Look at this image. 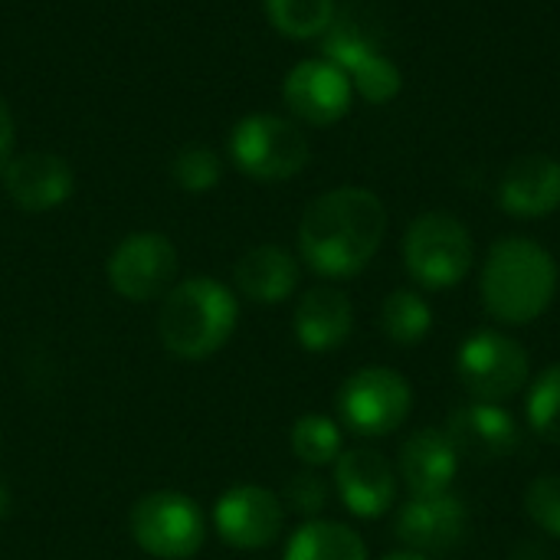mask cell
Listing matches in <instances>:
<instances>
[{"mask_svg": "<svg viewBox=\"0 0 560 560\" xmlns=\"http://www.w3.org/2000/svg\"><path fill=\"white\" fill-rule=\"evenodd\" d=\"M269 23L292 39L325 36L335 23V0H266Z\"/></svg>", "mask_w": 560, "mask_h": 560, "instance_id": "7402d4cb", "label": "cell"}, {"mask_svg": "<svg viewBox=\"0 0 560 560\" xmlns=\"http://www.w3.org/2000/svg\"><path fill=\"white\" fill-rule=\"evenodd\" d=\"M525 413H528V427L548 440V443H558L560 446V364L545 368L532 390H528V404H525Z\"/></svg>", "mask_w": 560, "mask_h": 560, "instance_id": "cb8c5ba5", "label": "cell"}, {"mask_svg": "<svg viewBox=\"0 0 560 560\" xmlns=\"http://www.w3.org/2000/svg\"><path fill=\"white\" fill-rule=\"evenodd\" d=\"M7 512V492H3V486H0V515Z\"/></svg>", "mask_w": 560, "mask_h": 560, "instance_id": "4dcf8cb0", "label": "cell"}, {"mask_svg": "<svg viewBox=\"0 0 560 560\" xmlns=\"http://www.w3.org/2000/svg\"><path fill=\"white\" fill-rule=\"evenodd\" d=\"M240 305L217 279H184L158 312V335L174 358L203 361L217 354L236 331Z\"/></svg>", "mask_w": 560, "mask_h": 560, "instance_id": "3957f363", "label": "cell"}, {"mask_svg": "<svg viewBox=\"0 0 560 560\" xmlns=\"http://www.w3.org/2000/svg\"><path fill=\"white\" fill-rule=\"evenodd\" d=\"M459 472V453L446 430H417L400 446V476L413 495L450 492Z\"/></svg>", "mask_w": 560, "mask_h": 560, "instance_id": "ac0fdd59", "label": "cell"}, {"mask_svg": "<svg viewBox=\"0 0 560 560\" xmlns=\"http://www.w3.org/2000/svg\"><path fill=\"white\" fill-rule=\"evenodd\" d=\"M394 532L407 551L417 555H446L466 541L469 532V512L466 502L453 492L440 495H413L394 522Z\"/></svg>", "mask_w": 560, "mask_h": 560, "instance_id": "7c38bea8", "label": "cell"}, {"mask_svg": "<svg viewBox=\"0 0 560 560\" xmlns=\"http://www.w3.org/2000/svg\"><path fill=\"white\" fill-rule=\"evenodd\" d=\"M479 292L495 322L528 325L541 318L558 295V262L541 243L528 236H505L486 256Z\"/></svg>", "mask_w": 560, "mask_h": 560, "instance_id": "7a4b0ae2", "label": "cell"}, {"mask_svg": "<svg viewBox=\"0 0 560 560\" xmlns=\"http://www.w3.org/2000/svg\"><path fill=\"white\" fill-rule=\"evenodd\" d=\"M10 158H13V115L0 98V171L10 164Z\"/></svg>", "mask_w": 560, "mask_h": 560, "instance_id": "f1b7e54d", "label": "cell"}, {"mask_svg": "<svg viewBox=\"0 0 560 560\" xmlns=\"http://www.w3.org/2000/svg\"><path fill=\"white\" fill-rule=\"evenodd\" d=\"M335 486L345 509L358 518H381L397 499V476L374 450H348L335 459Z\"/></svg>", "mask_w": 560, "mask_h": 560, "instance_id": "9a60e30c", "label": "cell"}, {"mask_svg": "<svg viewBox=\"0 0 560 560\" xmlns=\"http://www.w3.org/2000/svg\"><path fill=\"white\" fill-rule=\"evenodd\" d=\"M381 328L394 345H420L433 328V308L413 289H394L381 305Z\"/></svg>", "mask_w": 560, "mask_h": 560, "instance_id": "44dd1931", "label": "cell"}, {"mask_svg": "<svg viewBox=\"0 0 560 560\" xmlns=\"http://www.w3.org/2000/svg\"><path fill=\"white\" fill-rule=\"evenodd\" d=\"M348 79H351L354 92H358L361 98L374 102V105H384V102L397 98L400 89H404L400 69H397L384 52H377V49L368 52V56H361V59L348 69Z\"/></svg>", "mask_w": 560, "mask_h": 560, "instance_id": "d4e9b609", "label": "cell"}, {"mask_svg": "<svg viewBox=\"0 0 560 560\" xmlns=\"http://www.w3.org/2000/svg\"><path fill=\"white\" fill-rule=\"evenodd\" d=\"M446 436L453 440L459 459L466 456L472 463H499L512 456L522 443L515 417L499 404H479V400L450 413Z\"/></svg>", "mask_w": 560, "mask_h": 560, "instance_id": "4fadbf2b", "label": "cell"}, {"mask_svg": "<svg viewBox=\"0 0 560 560\" xmlns=\"http://www.w3.org/2000/svg\"><path fill=\"white\" fill-rule=\"evenodd\" d=\"M177 276V249L161 233L125 236L108 259V282L128 302H151L171 292Z\"/></svg>", "mask_w": 560, "mask_h": 560, "instance_id": "9c48e42d", "label": "cell"}, {"mask_svg": "<svg viewBox=\"0 0 560 560\" xmlns=\"http://www.w3.org/2000/svg\"><path fill=\"white\" fill-rule=\"evenodd\" d=\"M292 453L318 469V466H328L341 456V430L331 417H322V413H305L295 420L292 427Z\"/></svg>", "mask_w": 560, "mask_h": 560, "instance_id": "603a6c76", "label": "cell"}, {"mask_svg": "<svg viewBox=\"0 0 560 560\" xmlns=\"http://www.w3.org/2000/svg\"><path fill=\"white\" fill-rule=\"evenodd\" d=\"M171 177L177 187L190 190V194H203L210 187L220 184L223 177V167H220V158L203 148V144H187L184 151H177V158L171 161Z\"/></svg>", "mask_w": 560, "mask_h": 560, "instance_id": "484cf974", "label": "cell"}, {"mask_svg": "<svg viewBox=\"0 0 560 560\" xmlns=\"http://www.w3.org/2000/svg\"><path fill=\"white\" fill-rule=\"evenodd\" d=\"M413 410V387L394 368H361L338 390V413L361 436H390Z\"/></svg>", "mask_w": 560, "mask_h": 560, "instance_id": "ba28073f", "label": "cell"}, {"mask_svg": "<svg viewBox=\"0 0 560 560\" xmlns=\"http://www.w3.org/2000/svg\"><path fill=\"white\" fill-rule=\"evenodd\" d=\"M233 279H236V289L259 302V305H279L285 302L295 285H299V262L292 253H285L282 246H256L249 249L236 269H233Z\"/></svg>", "mask_w": 560, "mask_h": 560, "instance_id": "d6986e66", "label": "cell"}, {"mask_svg": "<svg viewBox=\"0 0 560 560\" xmlns=\"http://www.w3.org/2000/svg\"><path fill=\"white\" fill-rule=\"evenodd\" d=\"M472 233L453 213H420L404 236V266L423 289H453L472 269Z\"/></svg>", "mask_w": 560, "mask_h": 560, "instance_id": "277c9868", "label": "cell"}, {"mask_svg": "<svg viewBox=\"0 0 560 560\" xmlns=\"http://www.w3.org/2000/svg\"><path fill=\"white\" fill-rule=\"evenodd\" d=\"M456 374L466 394L479 404H502L515 397L528 377L532 361L522 341L502 331H476L456 354Z\"/></svg>", "mask_w": 560, "mask_h": 560, "instance_id": "52a82bcc", "label": "cell"}, {"mask_svg": "<svg viewBox=\"0 0 560 560\" xmlns=\"http://www.w3.org/2000/svg\"><path fill=\"white\" fill-rule=\"evenodd\" d=\"M285 560H368V545L341 522L312 518L289 538Z\"/></svg>", "mask_w": 560, "mask_h": 560, "instance_id": "ffe728a7", "label": "cell"}, {"mask_svg": "<svg viewBox=\"0 0 560 560\" xmlns=\"http://www.w3.org/2000/svg\"><path fill=\"white\" fill-rule=\"evenodd\" d=\"M236 167L253 180H289L308 164V138L302 128L279 115H249L230 135Z\"/></svg>", "mask_w": 560, "mask_h": 560, "instance_id": "8992f818", "label": "cell"}, {"mask_svg": "<svg viewBox=\"0 0 560 560\" xmlns=\"http://www.w3.org/2000/svg\"><path fill=\"white\" fill-rule=\"evenodd\" d=\"M3 187H7V197L20 210L43 213L72 197L75 177H72V167L59 154L26 151V154L10 158V164L3 167Z\"/></svg>", "mask_w": 560, "mask_h": 560, "instance_id": "5bb4252c", "label": "cell"}, {"mask_svg": "<svg viewBox=\"0 0 560 560\" xmlns=\"http://www.w3.org/2000/svg\"><path fill=\"white\" fill-rule=\"evenodd\" d=\"M354 331V308L341 289H308L295 308V338L305 351L328 354L341 348Z\"/></svg>", "mask_w": 560, "mask_h": 560, "instance_id": "e0dca14e", "label": "cell"}, {"mask_svg": "<svg viewBox=\"0 0 560 560\" xmlns=\"http://www.w3.org/2000/svg\"><path fill=\"white\" fill-rule=\"evenodd\" d=\"M499 203L522 220L551 217L560 207V161L551 154H522L499 180Z\"/></svg>", "mask_w": 560, "mask_h": 560, "instance_id": "2e32d148", "label": "cell"}, {"mask_svg": "<svg viewBox=\"0 0 560 560\" xmlns=\"http://www.w3.org/2000/svg\"><path fill=\"white\" fill-rule=\"evenodd\" d=\"M285 525V505L276 492L262 486H233L220 495L213 509L217 535L240 551L269 548Z\"/></svg>", "mask_w": 560, "mask_h": 560, "instance_id": "30bf717a", "label": "cell"}, {"mask_svg": "<svg viewBox=\"0 0 560 560\" xmlns=\"http://www.w3.org/2000/svg\"><path fill=\"white\" fill-rule=\"evenodd\" d=\"M387 236V210L364 187H338L308 203L299 223V249L325 279H351L371 266Z\"/></svg>", "mask_w": 560, "mask_h": 560, "instance_id": "6da1fadb", "label": "cell"}, {"mask_svg": "<svg viewBox=\"0 0 560 560\" xmlns=\"http://www.w3.org/2000/svg\"><path fill=\"white\" fill-rule=\"evenodd\" d=\"M282 95H285L289 112L299 121L328 128L348 115L354 85H351L348 72L341 66H335L331 59H305L285 75Z\"/></svg>", "mask_w": 560, "mask_h": 560, "instance_id": "8fae6325", "label": "cell"}, {"mask_svg": "<svg viewBox=\"0 0 560 560\" xmlns=\"http://www.w3.org/2000/svg\"><path fill=\"white\" fill-rule=\"evenodd\" d=\"M325 502H328L325 479H318L315 472H299L285 486V502L282 505H289L299 515H318L325 509Z\"/></svg>", "mask_w": 560, "mask_h": 560, "instance_id": "83f0119b", "label": "cell"}, {"mask_svg": "<svg viewBox=\"0 0 560 560\" xmlns=\"http://www.w3.org/2000/svg\"><path fill=\"white\" fill-rule=\"evenodd\" d=\"M384 560H430V558H423V555H417V551H394V555H387Z\"/></svg>", "mask_w": 560, "mask_h": 560, "instance_id": "f546056e", "label": "cell"}, {"mask_svg": "<svg viewBox=\"0 0 560 560\" xmlns=\"http://www.w3.org/2000/svg\"><path fill=\"white\" fill-rule=\"evenodd\" d=\"M528 518L551 538H560V476H541L525 492Z\"/></svg>", "mask_w": 560, "mask_h": 560, "instance_id": "4316f807", "label": "cell"}, {"mask_svg": "<svg viewBox=\"0 0 560 560\" xmlns=\"http://www.w3.org/2000/svg\"><path fill=\"white\" fill-rule=\"evenodd\" d=\"M135 545L158 560L194 558L207 541V518L184 492H151L128 515Z\"/></svg>", "mask_w": 560, "mask_h": 560, "instance_id": "5b68a950", "label": "cell"}]
</instances>
